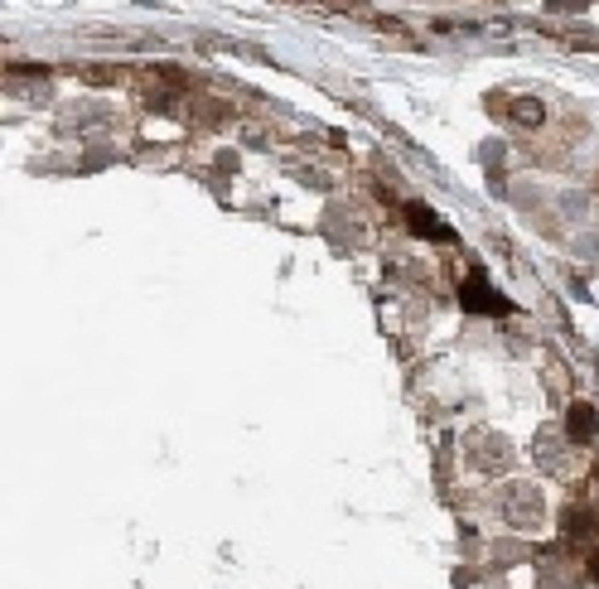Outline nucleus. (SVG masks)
<instances>
[{
	"instance_id": "f257e3e1",
	"label": "nucleus",
	"mask_w": 599,
	"mask_h": 589,
	"mask_svg": "<svg viewBox=\"0 0 599 589\" xmlns=\"http://www.w3.org/2000/svg\"><path fill=\"white\" fill-rule=\"evenodd\" d=\"M595 430V416H590V406H575V416H571V435L575 440H585Z\"/></svg>"
},
{
	"instance_id": "f03ea898",
	"label": "nucleus",
	"mask_w": 599,
	"mask_h": 589,
	"mask_svg": "<svg viewBox=\"0 0 599 589\" xmlns=\"http://www.w3.org/2000/svg\"><path fill=\"white\" fill-rule=\"evenodd\" d=\"M411 227H416V232H435V237H450L440 222H430V213H426V208H411Z\"/></svg>"
}]
</instances>
